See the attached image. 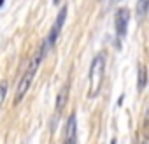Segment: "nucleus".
Listing matches in <instances>:
<instances>
[{
	"label": "nucleus",
	"mask_w": 149,
	"mask_h": 144,
	"mask_svg": "<svg viewBox=\"0 0 149 144\" xmlns=\"http://www.w3.org/2000/svg\"><path fill=\"white\" fill-rule=\"evenodd\" d=\"M44 51H46V48H39V51L35 53L32 63H30L28 69L23 72V78L19 79L18 88H16L14 102H19V100L25 97V93L28 92V88H30V85H32V81H33V76H35V72H37V69H39V65H40V60H42V56H44Z\"/></svg>",
	"instance_id": "obj_1"
},
{
	"label": "nucleus",
	"mask_w": 149,
	"mask_h": 144,
	"mask_svg": "<svg viewBox=\"0 0 149 144\" xmlns=\"http://www.w3.org/2000/svg\"><path fill=\"white\" fill-rule=\"evenodd\" d=\"M104 70H105V58L104 55H98L93 58L91 67H90V97H97L100 93V86L104 83Z\"/></svg>",
	"instance_id": "obj_2"
},
{
	"label": "nucleus",
	"mask_w": 149,
	"mask_h": 144,
	"mask_svg": "<svg viewBox=\"0 0 149 144\" xmlns=\"http://www.w3.org/2000/svg\"><path fill=\"white\" fill-rule=\"evenodd\" d=\"M128 21H130V11L126 7H119L116 11V41H118V44H121V41L126 35Z\"/></svg>",
	"instance_id": "obj_3"
},
{
	"label": "nucleus",
	"mask_w": 149,
	"mask_h": 144,
	"mask_svg": "<svg viewBox=\"0 0 149 144\" xmlns=\"http://www.w3.org/2000/svg\"><path fill=\"white\" fill-rule=\"evenodd\" d=\"M65 18H67V7H63V9L58 13V18H56V21H54V25H53V28H51V34H49V37H47V41H46V48H49V46H53V44L56 42V39H58V35H60V32H61V27H63V23H65Z\"/></svg>",
	"instance_id": "obj_4"
},
{
	"label": "nucleus",
	"mask_w": 149,
	"mask_h": 144,
	"mask_svg": "<svg viewBox=\"0 0 149 144\" xmlns=\"http://www.w3.org/2000/svg\"><path fill=\"white\" fill-rule=\"evenodd\" d=\"M63 144H77V123H76V116L74 114H70V118L67 121Z\"/></svg>",
	"instance_id": "obj_5"
},
{
	"label": "nucleus",
	"mask_w": 149,
	"mask_h": 144,
	"mask_svg": "<svg viewBox=\"0 0 149 144\" xmlns=\"http://www.w3.org/2000/svg\"><path fill=\"white\" fill-rule=\"evenodd\" d=\"M146 79H147L146 65H140V67H139V90H140V92L146 88Z\"/></svg>",
	"instance_id": "obj_6"
},
{
	"label": "nucleus",
	"mask_w": 149,
	"mask_h": 144,
	"mask_svg": "<svg viewBox=\"0 0 149 144\" xmlns=\"http://www.w3.org/2000/svg\"><path fill=\"white\" fill-rule=\"evenodd\" d=\"M147 6H149V0H139V20H142L146 16Z\"/></svg>",
	"instance_id": "obj_7"
},
{
	"label": "nucleus",
	"mask_w": 149,
	"mask_h": 144,
	"mask_svg": "<svg viewBox=\"0 0 149 144\" xmlns=\"http://www.w3.org/2000/svg\"><path fill=\"white\" fill-rule=\"evenodd\" d=\"M6 93H7V85H6V83H2V85H0V107H2V104H4Z\"/></svg>",
	"instance_id": "obj_8"
},
{
	"label": "nucleus",
	"mask_w": 149,
	"mask_h": 144,
	"mask_svg": "<svg viewBox=\"0 0 149 144\" xmlns=\"http://www.w3.org/2000/svg\"><path fill=\"white\" fill-rule=\"evenodd\" d=\"M4 2H6V0H0V7H2V6H4Z\"/></svg>",
	"instance_id": "obj_9"
},
{
	"label": "nucleus",
	"mask_w": 149,
	"mask_h": 144,
	"mask_svg": "<svg viewBox=\"0 0 149 144\" xmlns=\"http://www.w3.org/2000/svg\"><path fill=\"white\" fill-rule=\"evenodd\" d=\"M54 4H60V0H54Z\"/></svg>",
	"instance_id": "obj_10"
},
{
	"label": "nucleus",
	"mask_w": 149,
	"mask_h": 144,
	"mask_svg": "<svg viewBox=\"0 0 149 144\" xmlns=\"http://www.w3.org/2000/svg\"><path fill=\"white\" fill-rule=\"evenodd\" d=\"M112 2H119V0H112Z\"/></svg>",
	"instance_id": "obj_11"
}]
</instances>
